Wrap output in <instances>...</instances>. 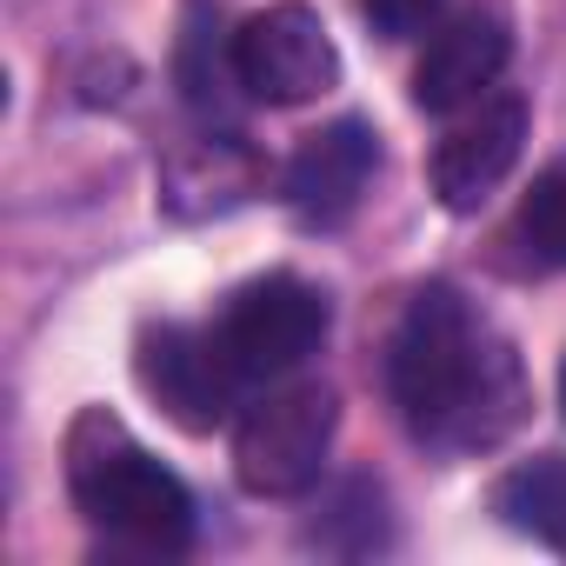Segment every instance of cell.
Instances as JSON below:
<instances>
[{
  "label": "cell",
  "instance_id": "1",
  "mask_svg": "<svg viewBox=\"0 0 566 566\" xmlns=\"http://www.w3.org/2000/svg\"><path fill=\"white\" fill-rule=\"evenodd\" d=\"M387 394L400 407V427L447 460L506 447L533 413L513 340L447 280H427L407 301L387 340Z\"/></svg>",
  "mask_w": 566,
  "mask_h": 566
},
{
  "label": "cell",
  "instance_id": "2",
  "mask_svg": "<svg viewBox=\"0 0 566 566\" xmlns=\"http://www.w3.org/2000/svg\"><path fill=\"white\" fill-rule=\"evenodd\" d=\"M61 467H67V500L74 513L134 559H180L193 546V493L174 467H160L120 413L107 407H81L67 440H61Z\"/></svg>",
  "mask_w": 566,
  "mask_h": 566
},
{
  "label": "cell",
  "instance_id": "3",
  "mask_svg": "<svg viewBox=\"0 0 566 566\" xmlns=\"http://www.w3.org/2000/svg\"><path fill=\"white\" fill-rule=\"evenodd\" d=\"M334 433H340L334 387H321V380L273 387V394L247 400V413L233 427V473L253 500H301L321 486Z\"/></svg>",
  "mask_w": 566,
  "mask_h": 566
},
{
  "label": "cell",
  "instance_id": "4",
  "mask_svg": "<svg viewBox=\"0 0 566 566\" xmlns=\"http://www.w3.org/2000/svg\"><path fill=\"white\" fill-rule=\"evenodd\" d=\"M334 327V307L314 280L301 273H260L247 287L227 294L220 321H213V340L227 354V367L247 380V387H266V380H287L294 367H307L321 354Z\"/></svg>",
  "mask_w": 566,
  "mask_h": 566
},
{
  "label": "cell",
  "instance_id": "5",
  "mask_svg": "<svg viewBox=\"0 0 566 566\" xmlns=\"http://www.w3.org/2000/svg\"><path fill=\"white\" fill-rule=\"evenodd\" d=\"M233 74L260 107H307L340 87V48L307 0H273L233 28Z\"/></svg>",
  "mask_w": 566,
  "mask_h": 566
},
{
  "label": "cell",
  "instance_id": "6",
  "mask_svg": "<svg viewBox=\"0 0 566 566\" xmlns=\"http://www.w3.org/2000/svg\"><path fill=\"white\" fill-rule=\"evenodd\" d=\"M134 380L140 394L187 433H213L233 420L247 380L227 367L213 327H187V321H154L134 340Z\"/></svg>",
  "mask_w": 566,
  "mask_h": 566
},
{
  "label": "cell",
  "instance_id": "7",
  "mask_svg": "<svg viewBox=\"0 0 566 566\" xmlns=\"http://www.w3.org/2000/svg\"><path fill=\"white\" fill-rule=\"evenodd\" d=\"M526 94L520 87H493L473 107L453 114L447 140L433 147V193L447 213H480L493 200V187L520 167L526 147Z\"/></svg>",
  "mask_w": 566,
  "mask_h": 566
},
{
  "label": "cell",
  "instance_id": "8",
  "mask_svg": "<svg viewBox=\"0 0 566 566\" xmlns=\"http://www.w3.org/2000/svg\"><path fill=\"white\" fill-rule=\"evenodd\" d=\"M380 174V134L360 114L327 120L321 134H307L294 147V160L280 167V200H287L307 227H334L360 207V193Z\"/></svg>",
  "mask_w": 566,
  "mask_h": 566
},
{
  "label": "cell",
  "instance_id": "9",
  "mask_svg": "<svg viewBox=\"0 0 566 566\" xmlns=\"http://www.w3.org/2000/svg\"><path fill=\"white\" fill-rule=\"evenodd\" d=\"M506 61H513L506 14L467 8V14H453V21H440L427 34V54L413 67V107L420 114H460V107H473L480 94L500 87Z\"/></svg>",
  "mask_w": 566,
  "mask_h": 566
},
{
  "label": "cell",
  "instance_id": "10",
  "mask_svg": "<svg viewBox=\"0 0 566 566\" xmlns=\"http://www.w3.org/2000/svg\"><path fill=\"white\" fill-rule=\"evenodd\" d=\"M266 187V160L240 134H193L160 160V213L167 220H220Z\"/></svg>",
  "mask_w": 566,
  "mask_h": 566
},
{
  "label": "cell",
  "instance_id": "11",
  "mask_svg": "<svg viewBox=\"0 0 566 566\" xmlns=\"http://www.w3.org/2000/svg\"><path fill=\"white\" fill-rule=\"evenodd\" d=\"M493 513H500L513 533H533L539 546L566 553V460H559V453H539V460L500 473Z\"/></svg>",
  "mask_w": 566,
  "mask_h": 566
},
{
  "label": "cell",
  "instance_id": "12",
  "mask_svg": "<svg viewBox=\"0 0 566 566\" xmlns=\"http://www.w3.org/2000/svg\"><path fill=\"white\" fill-rule=\"evenodd\" d=\"M513 247H520L526 273L566 266V154L526 187V200H520V213H513Z\"/></svg>",
  "mask_w": 566,
  "mask_h": 566
},
{
  "label": "cell",
  "instance_id": "13",
  "mask_svg": "<svg viewBox=\"0 0 566 566\" xmlns=\"http://www.w3.org/2000/svg\"><path fill=\"white\" fill-rule=\"evenodd\" d=\"M227 87H240V74H233V34H227V48L207 34V8H193L187 14V34H180V94L200 107V114H213L220 101H227Z\"/></svg>",
  "mask_w": 566,
  "mask_h": 566
},
{
  "label": "cell",
  "instance_id": "14",
  "mask_svg": "<svg viewBox=\"0 0 566 566\" xmlns=\"http://www.w3.org/2000/svg\"><path fill=\"white\" fill-rule=\"evenodd\" d=\"M360 14H367V28L380 41H407L440 14V0H360Z\"/></svg>",
  "mask_w": 566,
  "mask_h": 566
},
{
  "label": "cell",
  "instance_id": "15",
  "mask_svg": "<svg viewBox=\"0 0 566 566\" xmlns=\"http://www.w3.org/2000/svg\"><path fill=\"white\" fill-rule=\"evenodd\" d=\"M559 407H566V367H559Z\"/></svg>",
  "mask_w": 566,
  "mask_h": 566
}]
</instances>
